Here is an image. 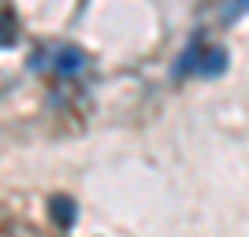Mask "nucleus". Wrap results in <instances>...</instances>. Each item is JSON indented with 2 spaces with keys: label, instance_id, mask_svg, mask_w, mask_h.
<instances>
[{
  "label": "nucleus",
  "instance_id": "obj_4",
  "mask_svg": "<svg viewBox=\"0 0 249 237\" xmlns=\"http://www.w3.org/2000/svg\"><path fill=\"white\" fill-rule=\"evenodd\" d=\"M197 56H201V52H197V45H194V48H190L186 56H182V63H178V74H186L190 67H201V63H197Z\"/></svg>",
  "mask_w": 249,
  "mask_h": 237
},
{
  "label": "nucleus",
  "instance_id": "obj_2",
  "mask_svg": "<svg viewBox=\"0 0 249 237\" xmlns=\"http://www.w3.org/2000/svg\"><path fill=\"white\" fill-rule=\"evenodd\" d=\"M52 219H56L60 226H71L74 222V204L67 196H56V200H52Z\"/></svg>",
  "mask_w": 249,
  "mask_h": 237
},
{
  "label": "nucleus",
  "instance_id": "obj_3",
  "mask_svg": "<svg viewBox=\"0 0 249 237\" xmlns=\"http://www.w3.org/2000/svg\"><path fill=\"white\" fill-rule=\"evenodd\" d=\"M223 67H227V52H223V48H212L205 56V63H201V74H219Z\"/></svg>",
  "mask_w": 249,
  "mask_h": 237
},
{
  "label": "nucleus",
  "instance_id": "obj_5",
  "mask_svg": "<svg viewBox=\"0 0 249 237\" xmlns=\"http://www.w3.org/2000/svg\"><path fill=\"white\" fill-rule=\"evenodd\" d=\"M238 8H249V0H238Z\"/></svg>",
  "mask_w": 249,
  "mask_h": 237
},
{
  "label": "nucleus",
  "instance_id": "obj_1",
  "mask_svg": "<svg viewBox=\"0 0 249 237\" xmlns=\"http://www.w3.org/2000/svg\"><path fill=\"white\" fill-rule=\"evenodd\" d=\"M56 71H60V74L82 71V52H78V48H63V52H60V60H56Z\"/></svg>",
  "mask_w": 249,
  "mask_h": 237
}]
</instances>
